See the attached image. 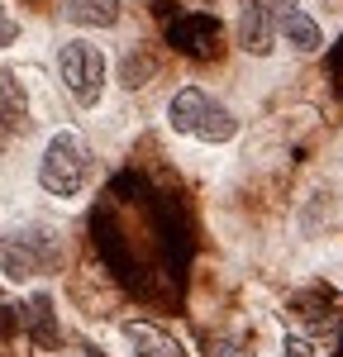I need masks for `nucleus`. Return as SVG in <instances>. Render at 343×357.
I'll use <instances>...</instances> for the list:
<instances>
[{"instance_id": "nucleus-9", "label": "nucleus", "mask_w": 343, "mask_h": 357, "mask_svg": "<svg viewBox=\"0 0 343 357\" xmlns=\"http://www.w3.org/2000/svg\"><path fill=\"white\" fill-rule=\"evenodd\" d=\"M62 15L77 29H114L124 15V0H62Z\"/></svg>"}, {"instance_id": "nucleus-3", "label": "nucleus", "mask_w": 343, "mask_h": 357, "mask_svg": "<svg viewBox=\"0 0 343 357\" xmlns=\"http://www.w3.org/2000/svg\"><path fill=\"white\" fill-rule=\"evenodd\" d=\"M62 262V248L48 229H0V272L10 281L43 276Z\"/></svg>"}, {"instance_id": "nucleus-8", "label": "nucleus", "mask_w": 343, "mask_h": 357, "mask_svg": "<svg viewBox=\"0 0 343 357\" xmlns=\"http://www.w3.org/2000/svg\"><path fill=\"white\" fill-rule=\"evenodd\" d=\"M20 324H24V333L38 343V348H57L62 343V329H57V310H53V296H33V301L20 310Z\"/></svg>"}, {"instance_id": "nucleus-1", "label": "nucleus", "mask_w": 343, "mask_h": 357, "mask_svg": "<svg viewBox=\"0 0 343 357\" xmlns=\"http://www.w3.org/2000/svg\"><path fill=\"white\" fill-rule=\"evenodd\" d=\"M86 181H91V148H86L82 134H72V129H57L48 138V148H43V158H38V186L57 200H72V195L86 191Z\"/></svg>"}, {"instance_id": "nucleus-4", "label": "nucleus", "mask_w": 343, "mask_h": 357, "mask_svg": "<svg viewBox=\"0 0 343 357\" xmlns=\"http://www.w3.org/2000/svg\"><path fill=\"white\" fill-rule=\"evenodd\" d=\"M286 0H243L238 5V20H234V43L253 57H267L272 43L282 38L277 33V15H282Z\"/></svg>"}, {"instance_id": "nucleus-15", "label": "nucleus", "mask_w": 343, "mask_h": 357, "mask_svg": "<svg viewBox=\"0 0 343 357\" xmlns=\"http://www.w3.org/2000/svg\"><path fill=\"white\" fill-rule=\"evenodd\" d=\"M86 357H96V353H86Z\"/></svg>"}, {"instance_id": "nucleus-14", "label": "nucleus", "mask_w": 343, "mask_h": 357, "mask_svg": "<svg viewBox=\"0 0 343 357\" xmlns=\"http://www.w3.org/2000/svg\"><path fill=\"white\" fill-rule=\"evenodd\" d=\"M20 324V310H10V305H0V338H10Z\"/></svg>"}, {"instance_id": "nucleus-6", "label": "nucleus", "mask_w": 343, "mask_h": 357, "mask_svg": "<svg viewBox=\"0 0 343 357\" xmlns=\"http://www.w3.org/2000/svg\"><path fill=\"white\" fill-rule=\"evenodd\" d=\"M277 33H282V43H291L300 57H310V53L324 48V29L314 24L296 0H286V5H282V15H277Z\"/></svg>"}, {"instance_id": "nucleus-13", "label": "nucleus", "mask_w": 343, "mask_h": 357, "mask_svg": "<svg viewBox=\"0 0 343 357\" xmlns=\"http://www.w3.org/2000/svg\"><path fill=\"white\" fill-rule=\"evenodd\" d=\"M282 357H314V343H310V338H286Z\"/></svg>"}, {"instance_id": "nucleus-12", "label": "nucleus", "mask_w": 343, "mask_h": 357, "mask_svg": "<svg viewBox=\"0 0 343 357\" xmlns=\"http://www.w3.org/2000/svg\"><path fill=\"white\" fill-rule=\"evenodd\" d=\"M15 38H20V20H15V15H10V10L0 5V53H5V48H10Z\"/></svg>"}, {"instance_id": "nucleus-11", "label": "nucleus", "mask_w": 343, "mask_h": 357, "mask_svg": "<svg viewBox=\"0 0 343 357\" xmlns=\"http://www.w3.org/2000/svg\"><path fill=\"white\" fill-rule=\"evenodd\" d=\"M234 134H238V114L215 100V110H210V119H205V124H200L196 138H200V143H229Z\"/></svg>"}, {"instance_id": "nucleus-7", "label": "nucleus", "mask_w": 343, "mask_h": 357, "mask_svg": "<svg viewBox=\"0 0 343 357\" xmlns=\"http://www.w3.org/2000/svg\"><path fill=\"white\" fill-rule=\"evenodd\" d=\"M124 338H129L134 357H186L181 338H172V333L158 329V324H143V319H129V324H124Z\"/></svg>"}, {"instance_id": "nucleus-2", "label": "nucleus", "mask_w": 343, "mask_h": 357, "mask_svg": "<svg viewBox=\"0 0 343 357\" xmlns=\"http://www.w3.org/2000/svg\"><path fill=\"white\" fill-rule=\"evenodd\" d=\"M57 77L67 86V96L82 105V110H96L105 100V82H110V62L96 43L86 38H67L57 48Z\"/></svg>"}, {"instance_id": "nucleus-10", "label": "nucleus", "mask_w": 343, "mask_h": 357, "mask_svg": "<svg viewBox=\"0 0 343 357\" xmlns=\"http://www.w3.org/2000/svg\"><path fill=\"white\" fill-rule=\"evenodd\" d=\"M24 119H29L24 91L15 82V72H0V124H5V129H24Z\"/></svg>"}, {"instance_id": "nucleus-5", "label": "nucleus", "mask_w": 343, "mask_h": 357, "mask_svg": "<svg viewBox=\"0 0 343 357\" xmlns=\"http://www.w3.org/2000/svg\"><path fill=\"white\" fill-rule=\"evenodd\" d=\"M210 110H215V96H210V91H200V86H181V91L167 100V124H172V134L196 138L200 124L210 119Z\"/></svg>"}]
</instances>
